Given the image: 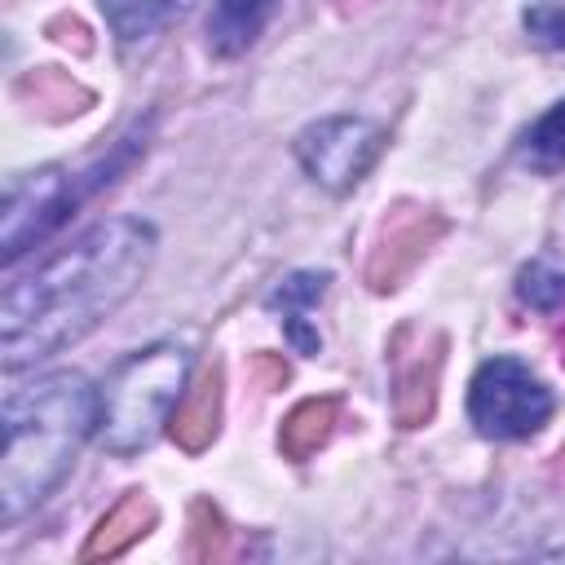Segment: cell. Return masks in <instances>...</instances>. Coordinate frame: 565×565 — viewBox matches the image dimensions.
Here are the masks:
<instances>
[{"label":"cell","mask_w":565,"mask_h":565,"mask_svg":"<svg viewBox=\"0 0 565 565\" xmlns=\"http://www.w3.org/2000/svg\"><path fill=\"white\" fill-rule=\"evenodd\" d=\"M154 260V230L132 216L102 221L31 278L9 282L0 309L4 371L31 366L115 313Z\"/></svg>","instance_id":"obj_1"},{"label":"cell","mask_w":565,"mask_h":565,"mask_svg":"<svg viewBox=\"0 0 565 565\" xmlns=\"http://www.w3.org/2000/svg\"><path fill=\"white\" fill-rule=\"evenodd\" d=\"M97 428V393L75 371L40 375L4 397L0 516L13 525L75 463V450Z\"/></svg>","instance_id":"obj_2"},{"label":"cell","mask_w":565,"mask_h":565,"mask_svg":"<svg viewBox=\"0 0 565 565\" xmlns=\"http://www.w3.org/2000/svg\"><path fill=\"white\" fill-rule=\"evenodd\" d=\"M190 371V353L181 344H150L124 358L97 393V437L110 455H132L154 441V433L172 419L181 384Z\"/></svg>","instance_id":"obj_3"},{"label":"cell","mask_w":565,"mask_h":565,"mask_svg":"<svg viewBox=\"0 0 565 565\" xmlns=\"http://www.w3.org/2000/svg\"><path fill=\"white\" fill-rule=\"evenodd\" d=\"M468 415H472L477 433H486V437H499V441L530 437L547 424L552 393L525 362L490 358L477 366V375L468 384Z\"/></svg>","instance_id":"obj_4"},{"label":"cell","mask_w":565,"mask_h":565,"mask_svg":"<svg viewBox=\"0 0 565 565\" xmlns=\"http://www.w3.org/2000/svg\"><path fill=\"white\" fill-rule=\"evenodd\" d=\"M102 172H110V163H97L93 172H62V168H44V172H26L18 181H9L4 194V256L18 260L31 243H40L49 230H57L75 203L102 181Z\"/></svg>","instance_id":"obj_5"},{"label":"cell","mask_w":565,"mask_h":565,"mask_svg":"<svg viewBox=\"0 0 565 565\" xmlns=\"http://www.w3.org/2000/svg\"><path fill=\"white\" fill-rule=\"evenodd\" d=\"M380 146H384L380 124L358 119V115H340V119H322V124L305 128L296 137V159L318 185L344 194L349 185H358L366 177Z\"/></svg>","instance_id":"obj_6"},{"label":"cell","mask_w":565,"mask_h":565,"mask_svg":"<svg viewBox=\"0 0 565 565\" xmlns=\"http://www.w3.org/2000/svg\"><path fill=\"white\" fill-rule=\"evenodd\" d=\"M437 238H441V221H437L433 212H406V216H397V221L384 230V238H380V247L371 252V260H366V282H371L375 291L397 287V282L424 260V252H428Z\"/></svg>","instance_id":"obj_7"},{"label":"cell","mask_w":565,"mask_h":565,"mask_svg":"<svg viewBox=\"0 0 565 565\" xmlns=\"http://www.w3.org/2000/svg\"><path fill=\"white\" fill-rule=\"evenodd\" d=\"M216 424H221V366H207L194 380V388L181 393L168 428L181 450H203L216 437Z\"/></svg>","instance_id":"obj_8"},{"label":"cell","mask_w":565,"mask_h":565,"mask_svg":"<svg viewBox=\"0 0 565 565\" xmlns=\"http://www.w3.org/2000/svg\"><path fill=\"white\" fill-rule=\"evenodd\" d=\"M437 371H441V340H433V349L411 353L397 366V384H393V415L402 428H415L433 415V397H437Z\"/></svg>","instance_id":"obj_9"},{"label":"cell","mask_w":565,"mask_h":565,"mask_svg":"<svg viewBox=\"0 0 565 565\" xmlns=\"http://www.w3.org/2000/svg\"><path fill=\"white\" fill-rule=\"evenodd\" d=\"M150 525H154V503H150L141 490L124 494V499L97 521V530L88 534V543H84V561H102V556H119V552H128Z\"/></svg>","instance_id":"obj_10"},{"label":"cell","mask_w":565,"mask_h":565,"mask_svg":"<svg viewBox=\"0 0 565 565\" xmlns=\"http://www.w3.org/2000/svg\"><path fill=\"white\" fill-rule=\"evenodd\" d=\"M274 4L278 0H216L212 13H207V44H212V53H221V57L243 53L260 35V26L269 22Z\"/></svg>","instance_id":"obj_11"},{"label":"cell","mask_w":565,"mask_h":565,"mask_svg":"<svg viewBox=\"0 0 565 565\" xmlns=\"http://www.w3.org/2000/svg\"><path fill=\"white\" fill-rule=\"evenodd\" d=\"M322 291H327V274H291V278H287L282 287H274V296H269V309L282 313V327H287V335H291V344H296L300 353H318V349H322L318 331L309 327V309L322 300Z\"/></svg>","instance_id":"obj_12"},{"label":"cell","mask_w":565,"mask_h":565,"mask_svg":"<svg viewBox=\"0 0 565 565\" xmlns=\"http://www.w3.org/2000/svg\"><path fill=\"white\" fill-rule=\"evenodd\" d=\"M335 419H340V402L335 397H309V402H300L282 419V428H278V450L287 459H296V463L309 459V455H318L331 441Z\"/></svg>","instance_id":"obj_13"},{"label":"cell","mask_w":565,"mask_h":565,"mask_svg":"<svg viewBox=\"0 0 565 565\" xmlns=\"http://www.w3.org/2000/svg\"><path fill=\"white\" fill-rule=\"evenodd\" d=\"M185 4L190 0H102V13L124 44H137L159 26H168L177 13H185Z\"/></svg>","instance_id":"obj_14"},{"label":"cell","mask_w":565,"mask_h":565,"mask_svg":"<svg viewBox=\"0 0 565 565\" xmlns=\"http://www.w3.org/2000/svg\"><path fill=\"white\" fill-rule=\"evenodd\" d=\"M521 159L534 172H556L565 168V102H556L521 141Z\"/></svg>","instance_id":"obj_15"},{"label":"cell","mask_w":565,"mask_h":565,"mask_svg":"<svg viewBox=\"0 0 565 565\" xmlns=\"http://www.w3.org/2000/svg\"><path fill=\"white\" fill-rule=\"evenodd\" d=\"M516 291L530 309H556V305H565V269H556L547 260H534V265L521 269Z\"/></svg>","instance_id":"obj_16"},{"label":"cell","mask_w":565,"mask_h":565,"mask_svg":"<svg viewBox=\"0 0 565 565\" xmlns=\"http://www.w3.org/2000/svg\"><path fill=\"white\" fill-rule=\"evenodd\" d=\"M525 31L543 49H565V0H525Z\"/></svg>","instance_id":"obj_17"},{"label":"cell","mask_w":565,"mask_h":565,"mask_svg":"<svg viewBox=\"0 0 565 565\" xmlns=\"http://www.w3.org/2000/svg\"><path fill=\"white\" fill-rule=\"evenodd\" d=\"M221 539H225L221 512H216L212 503H194V516H190V556H194V561L221 556Z\"/></svg>","instance_id":"obj_18"},{"label":"cell","mask_w":565,"mask_h":565,"mask_svg":"<svg viewBox=\"0 0 565 565\" xmlns=\"http://www.w3.org/2000/svg\"><path fill=\"white\" fill-rule=\"evenodd\" d=\"M252 371L260 375L265 388H282V384H287V362H282L278 353H256V358H252Z\"/></svg>","instance_id":"obj_19"},{"label":"cell","mask_w":565,"mask_h":565,"mask_svg":"<svg viewBox=\"0 0 565 565\" xmlns=\"http://www.w3.org/2000/svg\"><path fill=\"white\" fill-rule=\"evenodd\" d=\"M556 344H561V362H565V327L556 331Z\"/></svg>","instance_id":"obj_20"},{"label":"cell","mask_w":565,"mask_h":565,"mask_svg":"<svg viewBox=\"0 0 565 565\" xmlns=\"http://www.w3.org/2000/svg\"><path fill=\"white\" fill-rule=\"evenodd\" d=\"M556 468H561V472H565V446H561V455H556Z\"/></svg>","instance_id":"obj_21"}]
</instances>
